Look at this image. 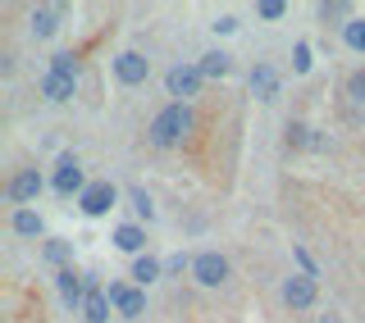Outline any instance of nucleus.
<instances>
[{
  "instance_id": "1",
  "label": "nucleus",
  "mask_w": 365,
  "mask_h": 323,
  "mask_svg": "<svg viewBox=\"0 0 365 323\" xmlns=\"http://www.w3.org/2000/svg\"><path fill=\"white\" fill-rule=\"evenodd\" d=\"M192 128H197V114H192V105H178V100H169V105L151 119V128H146V142H151L155 151H174V146L187 142Z\"/></svg>"
},
{
  "instance_id": "2",
  "label": "nucleus",
  "mask_w": 365,
  "mask_h": 323,
  "mask_svg": "<svg viewBox=\"0 0 365 323\" xmlns=\"http://www.w3.org/2000/svg\"><path fill=\"white\" fill-rule=\"evenodd\" d=\"M87 187H91V182H87L83 164H78V155L64 151L60 159H55V169H51V191L60 196V201H73V196H83Z\"/></svg>"
},
{
  "instance_id": "3",
  "label": "nucleus",
  "mask_w": 365,
  "mask_h": 323,
  "mask_svg": "<svg viewBox=\"0 0 365 323\" xmlns=\"http://www.w3.org/2000/svg\"><path fill=\"white\" fill-rule=\"evenodd\" d=\"M228 278H233L228 255H220V250H197V255H192V282H197V287L215 292V287H224Z\"/></svg>"
},
{
  "instance_id": "4",
  "label": "nucleus",
  "mask_w": 365,
  "mask_h": 323,
  "mask_svg": "<svg viewBox=\"0 0 365 323\" xmlns=\"http://www.w3.org/2000/svg\"><path fill=\"white\" fill-rule=\"evenodd\" d=\"M201 83H205V78H201L197 64H174L165 73V91L178 100V105H192V96H201Z\"/></svg>"
},
{
  "instance_id": "5",
  "label": "nucleus",
  "mask_w": 365,
  "mask_h": 323,
  "mask_svg": "<svg viewBox=\"0 0 365 323\" xmlns=\"http://www.w3.org/2000/svg\"><path fill=\"white\" fill-rule=\"evenodd\" d=\"M114 205H119V187H114L110 178H96L83 196H78V210H83L87 218H106Z\"/></svg>"
},
{
  "instance_id": "6",
  "label": "nucleus",
  "mask_w": 365,
  "mask_h": 323,
  "mask_svg": "<svg viewBox=\"0 0 365 323\" xmlns=\"http://www.w3.org/2000/svg\"><path fill=\"white\" fill-rule=\"evenodd\" d=\"M41 191H46V178H41L37 169H14V178L5 182V201L14 205V210H23V205H32Z\"/></svg>"
},
{
  "instance_id": "7",
  "label": "nucleus",
  "mask_w": 365,
  "mask_h": 323,
  "mask_svg": "<svg viewBox=\"0 0 365 323\" xmlns=\"http://www.w3.org/2000/svg\"><path fill=\"white\" fill-rule=\"evenodd\" d=\"M279 301L288 305V309H311L319 301V282L306 278V273H288L283 287H279Z\"/></svg>"
},
{
  "instance_id": "8",
  "label": "nucleus",
  "mask_w": 365,
  "mask_h": 323,
  "mask_svg": "<svg viewBox=\"0 0 365 323\" xmlns=\"http://www.w3.org/2000/svg\"><path fill=\"white\" fill-rule=\"evenodd\" d=\"M151 78V60L142 51H119L114 55V83L119 87H142Z\"/></svg>"
},
{
  "instance_id": "9",
  "label": "nucleus",
  "mask_w": 365,
  "mask_h": 323,
  "mask_svg": "<svg viewBox=\"0 0 365 323\" xmlns=\"http://www.w3.org/2000/svg\"><path fill=\"white\" fill-rule=\"evenodd\" d=\"M110 301H114V314L119 319H142L146 314V292L133 282H110Z\"/></svg>"
},
{
  "instance_id": "10",
  "label": "nucleus",
  "mask_w": 365,
  "mask_h": 323,
  "mask_svg": "<svg viewBox=\"0 0 365 323\" xmlns=\"http://www.w3.org/2000/svg\"><path fill=\"white\" fill-rule=\"evenodd\" d=\"M55 287H60V301H64L68 309H78V314H83V301H87V273H78L73 264H68V269L55 273Z\"/></svg>"
},
{
  "instance_id": "11",
  "label": "nucleus",
  "mask_w": 365,
  "mask_h": 323,
  "mask_svg": "<svg viewBox=\"0 0 365 323\" xmlns=\"http://www.w3.org/2000/svg\"><path fill=\"white\" fill-rule=\"evenodd\" d=\"M110 314H114L110 292L96 282V273H87V301H83V319H87V323H110Z\"/></svg>"
},
{
  "instance_id": "12",
  "label": "nucleus",
  "mask_w": 365,
  "mask_h": 323,
  "mask_svg": "<svg viewBox=\"0 0 365 323\" xmlns=\"http://www.w3.org/2000/svg\"><path fill=\"white\" fill-rule=\"evenodd\" d=\"M279 87H283V78H279V68H274L269 60L251 64V91H256L260 100H279Z\"/></svg>"
},
{
  "instance_id": "13",
  "label": "nucleus",
  "mask_w": 365,
  "mask_h": 323,
  "mask_svg": "<svg viewBox=\"0 0 365 323\" xmlns=\"http://www.w3.org/2000/svg\"><path fill=\"white\" fill-rule=\"evenodd\" d=\"M60 18H64V9H60V5H37V9L28 14V32H32L37 41H46V37H55V32L64 28Z\"/></svg>"
},
{
  "instance_id": "14",
  "label": "nucleus",
  "mask_w": 365,
  "mask_h": 323,
  "mask_svg": "<svg viewBox=\"0 0 365 323\" xmlns=\"http://www.w3.org/2000/svg\"><path fill=\"white\" fill-rule=\"evenodd\" d=\"M37 91L51 100V105H68V100L78 96V83H73V78H64V73H51V68H46L41 83H37Z\"/></svg>"
},
{
  "instance_id": "15",
  "label": "nucleus",
  "mask_w": 365,
  "mask_h": 323,
  "mask_svg": "<svg viewBox=\"0 0 365 323\" xmlns=\"http://www.w3.org/2000/svg\"><path fill=\"white\" fill-rule=\"evenodd\" d=\"M110 241L123 250V255H133V260L146 255V228H142V223H119V228L110 233Z\"/></svg>"
},
{
  "instance_id": "16",
  "label": "nucleus",
  "mask_w": 365,
  "mask_h": 323,
  "mask_svg": "<svg viewBox=\"0 0 365 323\" xmlns=\"http://www.w3.org/2000/svg\"><path fill=\"white\" fill-rule=\"evenodd\" d=\"M9 233L14 237H28V241H37L46 233V218L32 210V205H23V210H9Z\"/></svg>"
},
{
  "instance_id": "17",
  "label": "nucleus",
  "mask_w": 365,
  "mask_h": 323,
  "mask_svg": "<svg viewBox=\"0 0 365 323\" xmlns=\"http://www.w3.org/2000/svg\"><path fill=\"white\" fill-rule=\"evenodd\" d=\"M160 278H165V260H155V255H137L133 260V269H128V282L133 287H142V292H146V287L160 282Z\"/></svg>"
},
{
  "instance_id": "18",
  "label": "nucleus",
  "mask_w": 365,
  "mask_h": 323,
  "mask_svg": "<svg viewBox=\"0 0 365 323\" xmlns=\"http://www.w3.org/2000/svg\"><path fill=\"white\" fill-rule=\"evenodd\" d=\"M41 260L51 264L55 273L68 269V264H73V241H68V237H46L41 241Z\"/></svg>"
},
{
  "instance_id": "19",
  "label": "nucleus",
  "mask_w": 365,
  "mask_h": 323,
  "mask_svg": "<svg viewBox=\"0 0 365 323\" xmlns=\"http://www.w3.org/2000/svg\"><path fill=\"white\" fill-rule=\"evenodd\" d=\"M288 146H302V151H329V137L311 128V123H288Z\"/></svg>"
},
{
  "instance_id": "20",
  "label": "nucleus",
  "mask_w": 365,
  "mask_h": 323,
  "mask_svg": "<svg viewBox=\"0 0 365 323\" xmlns=\"http://www.w3.org/2000/svg\"><path fill=\"white\" fill-rule=\"evenodd\" d=\"M197 68H201V78H215V83H220V78L233 73V55L228 51H205L197 60Z\"/></svg>"
},
{
  "instance_id": "21",
  "label": "nucleus",
  "mask_w": 365,
  "mask_h": 323,
  "mask_svg": "<svg viewBox=\"0 0 365 323\" xmlns=\"http://www.w3.org/2000/svg\"><path fill=\"white\" fill-rule=\"evenodd\" d=\"M128 205H133V214H137V223H151L155 218V201H151V191L146 187H128Z\"/></svg>"
},
{
  "instance_id": "22",
  "label": "nucleus",
  "mask_w": 365,
  "mask_h": 323,
  "mask_svg": "<svg viewBox=\"0 0 365 323\" xmlns=\"http://www.w3.org/2000/svg\"><path fill=\"white\" fill-rule=\"evenodd\" d=\"M315 14H319V23H338V28H347V23L356 18V14H351V5H347V0H324V5H319Z\"/></svg>"
},
{
  "instance_id": "23",
  "label": "nucleus",
  "mask_w": 365,
  "mask_h": 323,
  "mask_svg": "<svg viewBox=\"0 0 365 323\" xmlns=\"http://www.w3.org/2000/svg\"><path fill=\"white\" fill-rule=\"evenodd\" d=\"M342 96H347L351 105H365V64L351 68V73L342 78Z\"/></svg>"
},
{
  "instance_id": "24",
  "label": "nucleus",
  "mask_w": 365,
  "mask_h": 323,
  "mask_svg": "<svg viewBox=\"0 0 365 323\" xmlns=\"http://www.w3.org/2000/svg\"><path fill=\"white\" fill-rule=\"evenodd\" d=\"M46 68H51V73H64V78H73V83H78V73H83V64H78V55H73V51H55Z\"/></svg>"
},
{
  "instance_id": "25",
  "label": "nucleus",
  "mask_w": 365,
  "mask_h": 323,
  "mask_svg": "<svg viewBox=\"0 0 365 323\" xmlns=\"http://www.w3.org/2000/svg\"><path fill=\"white\" fill-rule=\"evenodd\" d=\"M342 46H347V51H356V55H365V18L361 14L342 28Z\"/></svg>"
},
{
  "instance_id": "26",
  "label": "nucleus",
  "mask_w": 365,
  "mask_h": 323,
  "mask_svg": "<svg viewBox=\"0 0 365 323\" xmlns=\"http://www.w3.org/2000/svg\"><path fill=\"white\" fill-rule=\"evenodd\" d=\"M311 68H315V60H311V41H297V46H292V73L306 78Z\"/></svg>"
},
{
  "instance_id": "27",
  "label": "nucleus",
  "mask_w": 365,
  "mask_h": 323,
  "mask_svg": "<svg viewBox=\"0 0 365 323\" xmlns=\"http://www.w3.org/2000/svg\"><path fill=\"white\" fill-rule=\"evenodd\" d=\"M256 18L279 23V18H288V5H283V0H256Z\"/></svg>"
},
{
  "instance_id": "28",
  "label": "nucleus",
  "mask_w": 365,
  "mask_h": 323,
  "mask_svg": "<svg viewBox=\"0 0 365 323\" xmlns=\"http://www.w3.org/2000/svg\"><path fill=\"white\" fill-rule=\"evenodd\" d=\"M292 260L302 264V273H306V278H319V264L311 260V250H306V246H292Z\"/></svg>"
},
{
  "instance_id": "29",
  "label": "nucleus",
  "mask_w": 365,
  "mask_h": 323,
  "mask_svg": "<svg viewBox=\"0 0 365 323\" xmlns=\"http://www.w3.org/2000/svg\"><path fill=\"white\" fill-rule=\"evenodd\" d=\"M165 273H192V260L187 255H169L165 260Z\"/></svg>"
},
{
  "instance_id": "30",
  "label": "nucleus",
  "mask_w": 365,
  "mask_h": 323,
  "mask_svg": "<svg viewBox=\"0 0 365 323\" xmlns=\"http://www.w3.org/2000/svg\"><path fill=\"white\" fill-rule=\"evenodd\" d=\"M210 28L220 32V37H228V32H237V18H233V14H220V18L210 23Z\"/></svg>"
},
{
  "instance_id": "31",
  "label": "nucleus",
  "mask_w": 365,
  "mask_h": 323,
  "mask_svg": "<svg viewBox=\"0 0 365 323\" xmlns=\"http://www.w3.org/2000/svg\"><path fill=\"white\" fill-rule=\"evenodd\" d=\"M324 323H342V319H324Z\"/></svg>"
}]
</instances>
